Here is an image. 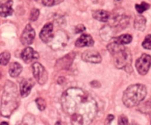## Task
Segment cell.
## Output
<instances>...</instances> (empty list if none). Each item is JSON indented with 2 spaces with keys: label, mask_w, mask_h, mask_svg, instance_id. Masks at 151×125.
<instances>
[{
  "label": "cell",
  "mask_w": 151,
  "mask_h": 125,
  "mask_svg": "<svg viewBox=\"0 0 151 125\" xmlns=\"http://www.w3.org/2000/svg\"><path fill=\"white\" fill-rule=\"evenodd\" d=\"M63 110L70 117L72 125H89L98 111L95 99L79 88L66 90L61 97Z\"/></svg>",
  "instance_id": "cell-1"
},
{
  "label": "cell",
  "mask_w": 151,
  "mask_h": 125,
  "mask_svg": "<svg viewBox=\"0 0 151 125\" xmlns=\"http://www.w3.org/2000/svg\"><path fill=\"white\" fill-rule=\"evenodd\" d=\"M19 104V93L16 84L11 81H7L1 97V115L4 117H9L17 108Z\"/></svg>",
  "instance_id": "cell-2"
},
{
  "label": "cell",
  "mask_w": 151,
  "mask_h": 125,
  "mask_svg": "<svg viewBox=\"0 0 151 125\" xmlns=\"http://www.w3.org/2000/svg\"><path fill=\"white\" fill-rule=\"evenodd\" d=\"M147 95V88L142 84L131 85L127 88L123 94L122 101L128 107L138 105L143 101Z\"/></svg>",
  "instance_id": "cell-3"
},
{
  "label": "cell",
  "mask_w": 151,
  "mask_h": 125,
  "mask_svg": "<svg viewBox=\"0 0 151 125\" xmlns=\"http://www.w3.org/2000/svg\"><path fill=\"white\" fill-rule=\"evenodd\" d=\"M112 55L114 56V64L116 68L119 69H125L127 72H130L129 70L132 71V57L129 50L123 48Z\"/></svg>",
  "instance_id": "cell-4"
},
{
  "label": "cell",
  "mask_w": 151,
  "mask_h": 125,
  "mask_svg": "<svg viewBox=\"0 0 151 125\" xmlns=\"http://www.w3.org/2000/svg\"><path fill=\"white\" fill-rule=\"evenodd\" d=\"M32 69L35 80L40 85H44L48 79V74L44 66L39 63H34L32 66Z\"/></svg>",
  "instance_id": "cell-5"
},
{
  "label": "cell",
  "mask_w": 151,
  "mask_h": 125,
  "mask_svg": "<svg viewBox=\"0 0 151 125\" xmlns=\"http://www.w3.org/2000/svg\"><path fill=\"white\" fill-rule=\"evenodd\" d=\"M67 35L64 32L58 30L56 32V34H53L51 41L48 44L53 49H59L66 46V43H67Z\"/></svg>",
  "instance_id": "cell-6"
},
{
  "label": "cell",
  "mask_w": 151,
  "mask_h": 125,
  "mask_svg": "<svg viewBox=\"0 0 151 125\" xmlns=\"http://www.w3.org/2000/svg\"><path fill=\"white\" fill-rule=\"evenodd\" d=\"M151 65V57L147 54H143L136 62L137 71L141 75H145L148 72Z\"/></svg>",
  "instance_id": "cell-7"
},
{
  "label": "cell",
  "mask_w": 151,
  "mask_h": 125,
  "mask_svg": "<svg viewBox=\"0 0 151 125\" xmlns=\"http://www.w3.org/2000/svg\"><path fill=\"white\" fill-rule=\"evenodd\" d=\"M35 36V32L30 24H27L21 35V42L23 45L28 46L32 44Z\"/></svg>",
  "instance_id": "cell-8"
},
{
  "label": "cell",
  "mask_w": 151,
  "mask_h": 125,
  "mask_svg": "<svg viewBox=\"0 0 151 125\" xmlns=\"http://www.w3.org/2000/svg\"><path fill=\"white\" fill-rule=\"evenodd\" d=\"M82 60L87 63H100L102 61V57L100 53L94 50H87L82 54Z\"/></svg>",
  "instance_id": "cell-9"
},
{
  "label": "cell",
  "mask_w": 151,
  "mask_h": 125,
  "mask_svg": "<svg viewBox=\"0 0 151 125\" xmlns=\"http://www.w3.org/2000/svg\"><path fill=\"white\" fill-rule=\"evenodd\" d=\"M21 57H22V59L24 63H29L38 59L39 54L31 47H27L22 51Z\"/></svg>",
  "instance_id": "cell-10"
},
{
  "label": "cell",
  "mask_w": 151,
  "mask_h": 125,
  "mask_svg": "<svg viewBox=\"0 0 151 125\" xmlns=\"http://www.w3.org/2000/svg\"><path fill=\"white\" fill-rule=\"evenodd\" d=\"M40 38L43 42L48 44L51 41L53 36V24L52 23H47L44 26L40 32Z\"/></svg>",
  "instance_id": "cell-11"
},
{
  "label": "cell",
  "mask_w": 151,
  "mask_h": 125,
  "mask_svg": "<svg viewBox=\"0 0 151 125\" xmlns=\"http://www.w3.org/2000/svg\"><path fill=\"white\" fill-rule=\"evenodd\" d=\"M35 85L32 79H24L20 82V94L23 98L27 97L30 93L31 89Z\"/></svg>",
  "instance_id": "cell-12"
},
{
  "label": "cell",
  "mask_w": 151,
  "mask_h": 125,
  "mask_svg": "<svg viewBox=\"0 0 151 125\" xmlns=\"http://www.w3.org/2000/svg\"><path fill=\"white\" fill-rule=\"evenodd\" d=\"M13 1L12 0H2L0 2V16L7 17L13 13Z\"/></svg>",
  "instance_id": "cell-13"
},
{
  "label": "cell",
  "mask_w": 151,
  "mask_h": 125,
  "mask_svg": "<svg viewBox=\"0 0 151 125\" xmlns=\"http://www.w3.org/2000/svg\"><path fill=\"white\" fill-rule=\"evenodd\" d=\"M94 41L92 37L88 34H83L75 42V46L77 47L91 46L94 45Z\"/></svg>",
  "instance_id": "cell-14"
},
{
  "label": "cell",
  "mask_w": 151,
  "mask_h": 125,
  "mask_svg": "<svg viewBox=\"0 0 151 125\" xmlns=\"http://www.w3.org/2000/svg\"><path fill=\"white\" fill-rule=\"evenodd\" d=\"M93 18L102 22H106L109 20L111 14L109 12L103 10H97L92 13Z\"/></svg>",
  "instance_id": "cell-15"
},
{
  "label": "cell",
  "mask_w": 151,
  "mask_h": 125,
  "mask_svg": "<svg viewBox=\"0 0 151 125\" xmlns=\"http://www.w3.org/2000/svg\"><path fill=\"white\" fill-rule=\"evenodd\" d=\"M72 54H69L68 55L63 57L62 59H60L58 61H57V66L58 65V66L61 69H68L69 66L72 64V61H73V59L75 56H71Z\"/></svg>",
  "instance_id": "cell-16"
},
{
  "label": "cell",
  "mask_w": 151,
  "mask_h": 125,
  "mask_svg": "<svg viewBox=\"0 0 151 125\" xmlns=\"http://www.w3.org/2000/svg\"><path fill=\"white\" fill-rule=\"evenodd\" d=\"M22 71V66L20 63H17V62H14L12 63L10 66V69H9V74L12 77H16L19 76Z\"/></svg>",
  "instance_id": "cell-17"
},
{
  "label": "cell",
  "mask_w": 151,
  "mask_h": 125,
  "mask_svg": "<svg viewBox=\"0 0 151 125\" xmlns=\"http://www.w3.org/2000/svg\"><path fill=\"white\" fill-rule=\"evenodd\" d=\"M134 28L139 31H144L146 27V19L143 16H137L134 20Z\"/></svg>",
  "instance_id": "cell-18"
},
{
  "label": "cell",
  "mask_w": 151,
  "mask_h": 125,
  "mask_svg": "<svg viewBox=\"0 0 151 125\" xmlns=\"http://www.w3.org/2000/svg\"><path fill=\"white\" fill-rule=\"evenodd\" d=\"M114 41H115L121 45H125V44H130L132 41V36L131 35H128V34H125V35H122L117 38H114Z\"/></svg>",
  "instance_id": "cell-19"
},
{
  "label": "cell",
  "mask_w": 151,
  "mask_h": 125,
  "mask_svg": "<svg viewBox=\"0 0 151 125\" xmlns=\"http://www.w3.org/2000/svg\"><path fill=\"white\" fill-rule=\"evenodd\" d=\"M101 31H104V32H101V36L103 40H106V41L111 39L113 35L114 34V32L111 28V26H104V28L101 29Z\"/></svg>",
  "instance_id": "cell-20"
},
{
  "label": "cell",
  "mask_w": 151,
  "mask_h": 125,
  "mask_svg": "<svg viewBox=\"0 0 151 125\" xmlns=\"http://www.w3.org/2000/svg\"><path fill=\"white\" fill-rule=\"evenodd\" d=\"M10 59V54L8 51H4L0 54V65L6 66L9 63Z\"/></svg>",
  "instance_id": "cell-21"
},
{
  "label": "cell",
  "mask_w": 151,
  "mask_h": 125,
  "mask_svg": "<svg viewBox=\"0 0 151 125\" xmlns=\"http://www.w3.org/2000/svg\"><path fill=\"white\" fill-rule=\"evenodd\" d=\"M135 7H136V10H137V11L138 12V13H142L143 12L148 10L149 7H150V4L145 2V1H143V2L141 3V4H136Z\"/></svg>",
  "instance_id": "cell-22"
},
{
  "label": "cell",
  "mask_w": 151,
  "mask_h": 125,
  "mask_svg": "<svg viewBox=\"0 0 151 125\" xmlns=\"http://www.w3.org/2000/svg\"><path fill=\"white\" fill-rule=\"evenodd\" d=\"M63 0H42V3L44 5L47 7H52V6L56 5L61 3Z\"/></svg>",
  "instance_id": "cell-23"
},
{
  "label": "cell",
  "mask_w": 151,
  "mask_h": 125,
  "mask_svg": "<svg viewBox=\"0 0 151 125\" xmlns=\"http://www.w3.org/2000/svg\"><path fill=\"white\" fill-rule=\"evenodd\" d=\"M142 46L146 49L151 50V35H148L145 37L142 42Z\"/></svg>",
  "instance_id": "cell-24"
},
{
  "label": "cell",
  "mask_w": 151,
  "mask_h": 125,
  "mask_svg": "<svg viewBox=\"0 0 151 125\" xmlns=\"http://www.w3.org/2000/svg\"><path fill=\"white\" fill-rule=\"evenodd\" d=\"M39 15H40L39 10L37 8H33L30 13V17H29L30 21H36L37 19H38Z\"/></svg>",
  "instance_id": "cell-25"
},
{
  "label": "cell",
  "mask_w": 151,
  "mask_h": 125,
  "mask_svg": "<svg viewBox=\"0 0 151 125\" xmlns=\"http://www.w3.org/2000/svg\"><path fill=\"white\" fill-rule=\"evenodd\" d=\"M37 106L40 110H44L46 107V102L42 98H37L35 100Z\"/></svg>",
  "instance_id": "cell-26"
},
{
  "label": "cell",
  "mask_w": 151,
  "mask_h": 125,
  "mask_svg": "<svg viewBox=\"0 0 151 125\" xmlns=\"http://www.w3.org/2000/svg\"><path fill=\"white\" fill-rule=\"evenodd\" d=\"M118 123H119V125H130L128 118L124 115H121L119 116L118 119Z\"/></svg>",
  "instance_id": "cell-27"
},
{
  "label": "cell",
  "mask_w": 151,
  "mask_h": 125,
  "mask_svg": "<svg viewBox=\"0 0 151 125\" xmlns=\"http://www.w3.org/2000/svg\"><path fill=\"white\" fill-rule=\"evenodd\" d=\"M86 30V27L84 26V25L83 24H79L75 27V32L76 33H81V32H84Z\"/></svg>",
  "instance_id": "cell-28"
},
{
  "label": "cell",
  "mask_w": 151,
  "mask_h": 125,
  "mask_svg": "<svg viewBox=\"0 0 151 125\" xmlns=\"http://www.w3.org/2000/svg\"><path fill=\"white\" fill-rule=\"evenodd\" d=\"M114 117L113 115H109L107 117V119H106V122H105V123H106V125L110 124L111 122L114 120Z\"/></svg>",
  "instance_id": "cell-29"
},
{
  "label": "cell",
  "mask_w": 151,
  "mask_h": 125,
  "mask_svg": "<svg viewBox=\"0 0 151 125\" xmlns=\"http://www.w3.org/2000/svg\"><path fill=\"white\" fill-rule=\"evenodd\" d=\"M0 125H9V124H8L7 123V122L3 121V122H1V124H0Z\"/></svg>",
  "instance_id": "cell-30"
},
{
  "label": "cell",
  "mask_w": 151,
  "mask_h": 125,
  "mask_svg": "<svg viewBox=\"0 0 151 125\" xmlns=\"http://www.w3.org/2000/svg\"><path fill=\"white\" fill-rule=\"evenodd\" d=\"M55 125H61V123H60V121H57V122H56Z\"/></svg>",
  "instance_id": "cell-31"
},
{
  "label": "cell",
  "mask_w": 151,
  "mask_h": 125,
  "mask_svg": "<svg viewBox=\"0 0 151 125\" xmlns=\"http://www.w3.org/2000/svg\"><path fill=\"white\" fill-rule=\"evenodd\" d=\"M132 125H139V124H136V123H133Z\"/></svg>",
  "instance_id": "cell-32"
},
{
  "label": "cell",
  "mask_w": 151,
  "mask_h": 125,
  "mask_svg": "<svg viewBox=\"0 0 151 125\" xmlns=\"http://www.w3.org/2000/svg\"><path fill=\"white\" fill-rule=\"evenodd\" d=\"M115 1H120L121 0H115Z\"/></svg>",
  "instance_id": "cell-33"
}]
</instances>
